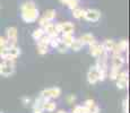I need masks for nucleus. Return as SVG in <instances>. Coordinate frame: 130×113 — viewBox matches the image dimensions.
<instances>
[{
	"instance_id": "obj_1",
	"label": "nucleus",
	"mask_w": 130,
	"mask_h": 113,
	"mask_svg": "<svg viewBox=\"0 0 130 113\" xmlns=\"http://www.w3.org/2000/svg\"><path fill=\"white\" fill-rule=\"evenodd\" d=\"M21 17L25 23H27V24H28V23H35L40 17V11L36 7L35 8H32V9H27V10L22 11Z\"/></svg>"
},
{
	"instance_id": "obj_2",
	"label": "nucleus",
	"mask_w": 130,
	"mask_h": 113,
	"mask_svg": "<svg viewBox=\"0 0 130 113\" xmlns=\"http://www.w3.org/2000/svg\"><path fill=\"white\" fill-rule=\"evenodd\" d=\"M15 72V63L14 61H9V60H4L1 62V71H0V76L4 77H10Z\"/></svg>"
},
{
	"instance_id": "obj_3",
	"label": "nucleus",
	"mask_w": 130,
	"mask_h": 113,
	"mask_svg": "<svg viewBox=\"0 0 130 113\" xmlns=\"http://www.w3.org/2000/svg\"><path fill=\"white\" fill-rule=\"evenodd\" d=\"M61 95V88L59 87H50V88H45L41 92L40 96L44 97L46 100H52V99H58Z\"/></svg>"
},
{
	"instance_id": "obj_4",
	"label": "nucleus",
	"mask_w": 130,
	"mask_h": 113,
	"mask_svg": "<svg viewBox=\"0 0 130 113\" xmlns=\"http://www.w3.org/2000/svg\"><path fill=\"white\" fill-rule=\"evenodd\" d=\"M54 25H56V29L58 33H62V34H72L74 33L75 26L70 22L58 23V24H54Z\"/></svg>"
},
{
	"instance_id": "obj_5",
	"label": "nucleus",
	"mask_w": 130,
	"mask_h": 113,
	"mask_svg": "<svg viewBox=\"0 0 130 113\" xmlns=\"http://www.w3.org/2000/svg\"><path fill=\"white\" fill-rule=\"evenodd\" d=\"M7 33V45L8 46H15L17 44V28L15 26H11V27H8L6 31Z\"/></svg>"
},
{
	"instance_id": "obj_6",
	"label": "nucleus",
	"mask_w": 130,
	"mask_h": 113,
	"mask_svg": "<svg viewBox=\"0 0 130 113\" xmlns=\"http://www.w3.org/2000/svg\"><path fill=\"white\" fill-rule=\"evenodd\" d=\"M84 18L87 22H97L101 18V11L97 9H85Z\"/></svg>"
},
{
	"instance_id": "obj_7",
	"label": "nucleus",
	"mask_w": 130,
	"mask_h": 113,
	"mask_svg": "<svg viewBox=\"0 0 130 113\" xmlns=\"http://www.w3.org/2000/svg\"><path fill=\"white\" fill-rule=\"evenodd\" d=\"M117 87L119 89H124L128 87V72L121 71L117 77Z\"/></svg>"
},
{
	"instance_id": "obj_8",
	"label": "nucleus",
	"mask_w": 130,
	"mask_h": 113,
	"mask_svg": "<svg viewBox=\"0 0 130 113\" xmlns=\"http://www.w3.org/2000/svg\"><path fill=\"white\" fill-rule=\"evenodd\" d=\"M87 82L91 85H95L99 82V70H97L96 66L89 68L88 72H87Z\"/></svg>"
},
{
	"instance_id": "obj_9",
	"label": "nucleus",
	"mask_w": 130,
	"mask_h": 113,
	"mask_svg": "<svg viewBox=\"0 0 130 113\" xmlns=\"http://www.w3.org/2000/svg\"><path fill=\"white\" fill-rule=\"evenodd\" d=\"M128 47H129V43L127 40H122L120 41L119 43H116L114 45V49H113V53H118V54H122L123 52L128 51Z\"/></svg>"
},
{
	"instance_id": "obj_10",
	"label": "nucleus",
	"mask_w": 130,
	"mask_h": 113,
	"mask_svg": "<svg viewBox=\"0 0 130 113\" xmlns=\"http://www.w3.org/2000/svg\"><path fill=\"white\" fill-rule=\"evenodd\" d=\"M124 62H126V58L122 56V54L113 53V56H112V66L111 67L119 68V69H121V68L123 67Z\"/></svg>"
},
{
	"instance_id": "obj_11",
	"label": "nucleus",
	"mask_w": 130,
	"mask_h": 113,
	"mask_svg": "<svg viewBox=\"0 0 130 113\" xmlns=\"http://www.w3.org/2000/svg\"><path fill=\"white\" fill-rule=\"evenodd\" d=\"M103 52H105V51H104V49H103V46H102V44L93 43V44L89 45V53H91L92 57L97 58V57L101 56Z\"/></svg>"
},
{
	"instance_id": "obj_12",
	"label": "nucleus",
	"mask_w": 130,
	"mask_h": 113,
	"mask_svg": "<svg viewBox=\"0 0 130 113\" xmlns=\"http://www.w3.org/2000/svg\"><path fill=\"white\" fill-rule=\"evenodd\" d=\"M43 29H44V33H45L46 35H49L50 37L58 36V35H59V33L57 32V29H56V25H54L52 22H51V23H49V24H47Z\"/></svg>"
},
{
	"instance_id": "obj_13",
	"label": "nucleus",
	"mask_w": 130,
	"mask_h": 113,
	"mask_svg": "<svg viewBox=\"0 0 130 113\" xmlns=\"http://www.w3.org/2000/svg\"><path fill=\"white\" fill-rule=\"evenodd\" d=\"M79 40L83 42L84 45L85 44L91 45V44H93V43H96V40H95L94 35L91 34V33H85V34H83L80 37H79Z\"/></svg>"
},
{
	"instance_id": "obj_14",
	"label": "nucleus",
	"mask_w": 130,
	"mask_h": 113,
	"mask_svg": "<svg viewBox=\"0 0 130 113\" xmlns=\"http://www.w3.org/2000/svg\"><path fill=\"white\" fill-rule=\"evenodd\" d=\"M114 45H116V42H114L113 40H105V41L102 43V46H103L104 51L107 52V53H110V52L113 51Z\"/></svg>"
},
{
	"instance_id": "obj_15",
	"label": "nucleus",
	"mask_w": 130,
	"mask_h": 113,
	"mask_svg": "<svg viewBox=\"0 0 130 113\" xmlns=\"http://www.w3.org/2000/svg\"><path fill=\"white\" fill-rule=\"evenodd\" d=\"M83 46H84V44H83V42L80 41L79 39H75L74 40V42L70 44V49L72 50V51H75V52H78V51H80L82 49H83Z\"/></svg>"
},
{
	"instance_id": "obj_16",
	"label": "nucleus",
	"mask_w": 130,
	"mask_h": 113,
	"mask_svg": "<svg viewBox=\"0 0 130 113\" xmlns=\"http://www.w3.org/2000/svg\"><path fill=\"white\" fill-rule=\"evenodd\" d=\"M56 107H57V104L54 102L50 101V100H46L45 103L43 104V110L46 112H54Z\"/></svg>"
},
{
	"instance_id": "obj_17",
	"label": "nucleus",
	"mask_w": 130,
	"mask_h": 113,
	"mask_svg": "<svg viewBox=\"0 0 130 113\" xmlns=\"http://www.w3.org/2000/svg\"><path fill=\"white\" fill-rule=\"evenodd\" d=\"M43 17L45 19H47L49 22H53L57 17V11L54 10V9H49V10H46L45 12H44Z\"/></svg>"
},
{
	"instance_id": "obj_18",
	"label": "nucleus",
	"mask_w": 130,
	"mask_h": 113,
	"mask_svg": "<svg viewBox=\"0 0 130 113\" xmlns=\"http://www.w3.org/2000/svg\"><path fill=\"white\" fill-rule=\"evenodd\" d=\"M60 39H61V41L69 47L70 46V44L74 42L75 37H74V35L72 34H62V37H60Z\"/></svg>"
},
{
	"instance_id": "obj_19",
	"label": "nucleus",
	"mask_w": 130,
	"mask_h": 113,
	"mask_svg": "<svg viewBox=\"0 0 130 113\" xmlns=\"http://www.w3.org/2000/svg\"><path fill=\"white\" fill-rule=\"evenodd\" d=\"M72 16H74V18L76 19H82L84 18L85 16V9H82V8H75L72 9Z\"/></svg>"
},
{
	"instance_id": "obj_20",
	"label": "nucleus",
	"mask_w": 130,
	"mask_h": 113,
	"mask_svg": "<svg viewBox=\"0 0 130 113\" xmlns=\"http://www.w3.org/2000/svg\"><path fill=\"white\" fill-rule=\"evenodd\" d=\"M36 7V5H35V2L33 1V0H27V1H25L22 4V6H21V10L23 11V10H27V9H32V8H35Z\"/></svg>"
},
{
	"instance_id": "obj_21",
	"label": "nucleus",
	"mask_w": 130,
	"mask_h": 113,
	"mask_svg": "<svg viewBox=\"0 0 130 113\" xmlns=\"http://www.w3.org/2000/svg\"><path fill=\"white\" fill-rule=\"evenodd\" d=\"M120 70H121V69H119V68L111 67L110 72H107V76L110 77V79H111V80H116L117 77H118V75H119V72H120Z\"/></svg>"
},
{
	"instance_id": "obj_22",
	"label": "nucleus",
	"mask_w": 130,
	"mask_h": 113,
	"mask_svg": "<svg viewBox=\"0 0 130 113\" xmlns=\"http://www.w3.org/2000/svg\"><path fill=\"white\" fill-rule=\"evenodd\" d=\"M47 52H49V45L37 43V53L41 54V56H44V54H46Z\"/></svg>"
},
{
	"instance_id": "obj_23",
	"label": "nucleus",
	"mask_w": 130,
	"mask_h": 113,
	"mask_svg": "<svg viewBox=\"0 0 130 113\" xmlns=\"http://www.w3.org/2000/svg\"><path fill=\"white\" fill-rule=\"evenodd\" d=\"M43 35H44V29L42 28V27H40V28H36L35 31L33 32L32 36H33V39L35 40V41H37V40H40Z\"/></svg>"
},
{
	"instance_id": "obj_24",
	"label": "nucleus",
	"mask_w": 130,
	"mask_h": 113,
	"mask_svg": "<svg viewBox=\"0 0 130 113\" xmlns=\"http://www.w3.org/2000/svg\"><path fill=\"white\" fill-rule=\"evenodd\" d=\"M72 113H89V111L85 105H76L72 110Z\"/></svg>"
},
{
	"instance_id": "obj_25",
	"label": "nucleus",
	"mask_w": 130,
	"mask_h": 113,
	"mask_svg": "<svg viewBox=\"0 0 130 113\" xmlns=\"http://www.w3.org/2000/svg\"><path fill=\"white\" fill-rule=\"evenodd\" d=\"M56 49L58 50V51L60 52V53H66V52L68 51V49H69V47L67 46V45L64 44L62 41H60L59 43H58V45H57V47H56Z\"/></svg>"
},
{
	"instance_id": "obj_26",
	"label": "nucleus",
	"mask_w": 130,
	"mask_h": 113,
	"mask_svg": "<svg viewBox=\"0 0 130 113\" xmlns=\"http://www.w3.org/2000/svg\"><path fill=\"white\" fill-rule=\"evenodd\" d=\"M50 40H51V37L49 36V35H46L45 33H44V35L41 37L40 40H37V43L39 44H46V45H49L50 44Z\"/></svg>"
},
{
	"instance_id": "obj_27",
	"label": "nucleus",
	"mask_w": 130,
	"mask_h": 113,
	"mask_svg": "<svg viewBox=\"0 0 130 113\" xmlns=\"http://www.w3.org/2000/svg\"><path fill=\"white\" fill-rule=\"evenodd\" d=\"M60 41H61V39L59 37V35H58V36H53V37H51V40H50V44L49 45H51L52 47H54V49H56L57 45H58V43Z\"/></svg>"
},
{
	"instance_id": "obj_28",
	"label": "nucleus",
	"mask_w": 130,
	"mask_h": 113,
	"mask_svg": "<svg viewBox=\"0 0 130 113\" xmlns=\"http://www.w3.org/2000/svg\"><path fill=\"white\" fill-rule=\"evenodd\" d=\"M67 6H68L69 9H75L78 7V0H69L68 4H67Z\"/></svg>"
},
{
	"instance_id": "obj_29",
	"label": "nucleus",
	"mask_w": 130,
	"mask_h": 113,
	"mask_svg": "<svg viewBox=\"0 0 130 113\" xmlns=\"http://www.w3.org/2000/svg\"><path fill=\"white\" fill-rule=\"evenodd\" d=\"M84 105L87 107V109H88V111H89V109H91V107H93L95 105V101H94V100H86L85 103H84Z\"/></svg>"
},
{
	"instance_id": "obj_30",
	"label": "nucleus",
	"mask_w": 130,
	"mask_h": 113,
	"mask_svg": "<svg viewBox=\"0 0 130 113\" xmlns=\"http://www.w3.org/2000/svg\"><path fill=\"white\" fill-rule=\"evenodd\" d=\"M49 23H51V22H49L47 19L44 18V17H41V18L39 19V24H40V26H41L42 28H44V27H45Z\"/></svg>"
},
{
	"instance_id": "obj_31",
	"label": "nucleus",
	"mask_w": 130,
	"mask_h": 113,
	"mask_svg": "<svg viewBox=\"0 0 130 113\" xmlns=\"http://www.w3.org/2000/svg\"><path fill=\"white\" fill-rule=\"evenodd\" d=\"M122 107H123V113H128V99H124L122 102Z\"/></svg>"
},
{
	"instance_id": "obj_32",
	"label": "nucleus",
	"mask_w": 130,
	"mask_h": 113,
	"mask_svg": "<svg viewBox=\"0 0 130 113\" xmlns=\"http://www.w3.org/2000/svg\"><path fill=\"white\" fill-rule=\"evenodd\" d=\"M7 39L6 37H4V36H0V47H2V46H6L7 45Z\"/></svg>"
},
{
	"instance_id": "obj_33",
	"label": "nucleus",
	"mask_w": 130,
	"mask_h": 113,
	"mask_svg": "<svg viewBox=\"0 0 130 113\" xmlns=\"http://www.w3.org/2000/svg\"><path fill=\"white\" fill-rule=\"evenodd\" d=\"M75 101H76V96H75V95H69L68 97H67V102L68 103H74Z\"/></svg>"
},
{
	"instance_id": "obj_34",
	"label": "nucleus",
	"mask_w": 130,
	"mask_h": 113,
	"mask_svg": "<svg viewBox=\"0 0 130 113\" xmlns=\"http://www.w3.org/2000/svg\"><path fill=\"white\" fill-rule=\"evenodd\" d=\"M22 102H23V104L24 105H27L29 102H31V100H29V97H26V96H24L23 99H22Z\"/></svg>"
},
{
	"instance_id": "obj_35",
	"label": "nucleus",
	"mask_w": 130,
	"mask_h": 113,
	"mask_svg": "<svg viewBox=\"0 0 130 113\" xmlns=\"http://www.w3.org/2000/svg\"><path fill=\"white\" fill-rule=\"evenodd\" d=\"M68 1H69V0H60V2H61L62 5H67V4H68Z\"/></svg>"
},
{
	"instance_id": "obj_36",
	"label": "nucleus",
	"mask_w": 130,
	"mask_h": 113,
	"mask_svg": "<svg viewBox=\"0 0 130 113\" xmlns=\"http://www.w3.org/2000/svg\"><path fill=\"white\" fill-rule=\"evenodd\" d=\"M57 113H67V112H64V111H62V110H60V111H58Z\"/></svg>"
},
{
	"instance_id": "obj_37",
	"label": "nucleus",
	"mask_w": 130,
	"mask_h": 113,
	"mask_svg": "<svg viewBox=\"0 0 130 113\" xmlns=\"http://www.w3.org/2000/svg\"><path fill=\"white\" fill-rule=\"evenodd\" d=\"M0 71H1V62H0Z\"/></svg>"
},
{
	"instance_id": "obj_38",
	"label": "nucleus",
	"mask_w": 130,
	"mask_h": 113,
	"mask_svg": "<svg viewBox=\"0 0 130 113\" xmlns=\"http://www.w3.org/2000/svg\"><path fill=\"white\" fill-rule=\"evenodd\" d=\"M78 1H79V0H78Z\"/></svg>"
}]
</instances>
